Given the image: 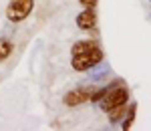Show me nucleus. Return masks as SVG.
Segmentation results:
<instances>
[{"label":"nucleus","mask_w":151,"mask_h":131,"mask_svg":"<svg viewBox=\"0 0 151 131\" xmlns=\"http://www.w3.org/2000/svg\"><path fill=\"white\" fill-rule=\"evenodd\" d=\"M129 99V93L127 89H123V87H117V89H107V93H105L99 101H101V109L103 111H113L115 107H121V105H125Z\"/></svg>","instance_id":"obj_1"},{"label":"nucleus","mask_w":151,"mask_h":131,"mask_svg":"<svg viewBox=\"0 0 151 131\" xmlns=\"http://www.w3.org/2000/svg\"><path fill=\"white\" fill-rule=\"evenodd\" d=\"M32 6H35L32 0H10L8 8H6V18L12 22H22L32 12Z\"/></svg>","instance_id":"obj_2"},{"label":"nucleus","mask_w":151,"mask_h":131,"mask_svg":"<svg viewBox=\"0 0 151 131\" xmlns=\"http://www.w3.org/2000/svg\"><path fill=\"white\" fill-rule=\"evenodd\" d=\"M101 59H103V53L99 50V47H95L93 50H89V53L75 55V57H73V69H75V71H89V69L97 67V65L101 63Z\"/></svg>","instance_id":"obj_3"},{"label":"nucleus","mask_w":151,"mask_h":131,"mask_svg":"<svg viewBox=\"0 0 151 131\" xmlns=\"http://www.w3.org/2000/svg\"><path fill=\"white\" fill-rule=\"evenodd\" d=\"M97 24V14H95L93 8H85V10L77 16V26L83 28V30H89Z\"/></svg>","instance_id":"obj_4"},{"label":"nucleus","mask_w":151,"mask_h":131,"mask_svg":"<svg viewBox=\"0 0 151 131\" xmlns=\"http://www.w3.org/2000/svg\"><path fill=\"white\" fill-rule=\"evenodd\" d=\"M89 91H85V89H79V91H70L69 95L65 97V103L67 105H70V107H75V105H81V103H85L87 99H89Z\"/></svg>","instance_id":"obj_5"},{"label":"nucleus","mask_w":151,"mask_h":131,"mask_svg":"<svg viewBox=\"0 0 151 131\" xmlns=\"http://www.w3.org/2000/svg\"><path fill=\"white\" fill-rule=\"evenodd\" d=\"M95 47H97L95 40H79V42L73 45V57H75V55H83V53H89V50H93Z\"/></svg>","instance_id":"obj_6"},{"label":"nucleus","mask_w":151,"mask_h":131,"mask_svg":"<svg viewBox=\"0 0 151 131\" xmlns=\"http://www.w3.org/2000/svg\"><path fill=\"white\" fill-rule=\"evenodd\" d=\"M12 42L8 40V38H0V60H4V59H8L10 57V53H12Z\"/></svg>","instance_id":"obj_7"},{"label":"nucleus","mask_w":151,"mask_h":131,"mask_svg":"<svg viewBox=\"0 0 151 131\" xmlns=\"http://www.w3.org/2000/svg\"><path fill=\"white\" fill-rule=\"evenodd\" d=\"M85 8H95V4H97V0H79Z\"/></svg>","instance_id":"obj_8"}]
</instances>
